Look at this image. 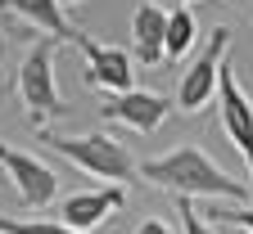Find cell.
Segmentation results:
<instances>
[{
	"label": "cell",
	"instance_id": "d6986e66",
	"mask_svg": "<svg viewBox=\"0 0 253 234\" xmlns=\"http://www.w3.org/2000/svg\"><path fill=\"white\" fill-rule=\"evenodd\" d=\"M63 5H77V0H63Z\"/></svg>",
	"mask_w": 253,
	"mask_h": 234
},
{
	"label": "cell",
	"instance_id": "7a4b0ae2",
	"mask_svg": "<svg viewBox=\"0 0 253 234\" xmlns=\"http://www.w3.org/2000/svg\"><path fill=\"white\" fill-rule=\"evenodd\" d=\"M41 144L54 149L59 158H68L77 171L95 176V180H109V185H126L140 167L131 162L126 144L118 135H104V131H90V135H54V131H41Z\"/></svg>",
	"mask_w": 253,
	"mask_h": 234
},
{
	"label": "cell",
	"instance_id": "ac0fdd59",
	"mask_svg": "<svg viewBox=\"0 0 253 234\" xmlns=\"http://www.w3.org/2000/svg\"><path fill=\"white\" fill-rule=\"evenodd\" d=\"M176 5H195V0H176Z\"/></svg>",
	"mask_w": 253,
	"mask_h": 234
},
{
	"label": "cell",
	"instance_id": "8fae6325",
	"mask_svg": "<svg viewBox=\"0 0 253 234\" xmlns=\"http://www.w3.org/2000/svg\"><path fill=\"white\" fill-rule=\"evenodd\" d=\"M0 5H9L27 27L45 32V36H54V41H73L77 36V32L68 27V18H63V0H0Z\"/></svg>",
	"mask_w": 253,
	"mask_h": 234
},
{
	"label": "cell",
	"instance_id": "e0dca14e",
	"mask_svg": "<svg viewBox=\"0 0 253 234\" xmlns=\"http://www.w3.org/2000/svg\"><path fill=\"white\" fill-rule=\"evenodd\" d=\"M136 234H172V230H168L163 221H140V225H136Z\"/></svg>",
	"mask_w": 253,
	"mask_h": 234
},
{
	"label": "cell",
	"instance_id": "277c9868",
	"mask_svg": "<svg viewBox=\"0 0 253 234\" xmlns=\"http://www.w3.org/2000/svg\"><path fill=\"white\" fill-rule=\"evenodd\" d=\"M226 50H231V27L217 23L208 45H204V54L181 72V90H176L181 113H204L217 99V72H221V63H226Z\"/></svg>",
	"mask_w": 253,
	"mask_h": 234
},
{
	"label": "cell",
	"instance_id": "4fadbf2b",
	"mask_svg": "<svg viewBox=\"0 0 253 234\" xmlns=\"http://www.w3.org/2000/svg\"><path fill=\"white\" fill-rule=\"evenodd\" d=\"M0 234H104V230H73L63 221H14V216H0Z\"/></svg>",
	"mask_w": 253,
	"mask_h": 234
},
{
	"label": "cell",
	"instance_id": "9c48e42d",
	"mask_svg": "<svg viewBox=\"0 0 253 234\" xmlns=\"http://www.w3.org/2000/svg\"><path fill=\"white\" fill-rule=\"evenodd\" d=\"M122 203H126V189L122 185L82 189V194H73V198H63V203H59V221L73 225V230H100Z\"/></svg>",
	"mask_w": 253,
	"mask_h": 234
},
{
	"label": "cell",
	"instance_id": "8992f818",
	"mask_svg": "<svg viewBox=\"0 0 253 234\" xmlns=\"http://www.w3.org/2000/svg\"><path fill=\"white\" fill-rule=\"evenodd\" d=\"M77 50L86 54V86L104 90V95H122L136 86V68H131V54L109 45V41H95L86 32H77Z\"/></svg>",
	"mask_w": 253,
	"mask_h": 234
},
{
	"label": "cell",
	"instance_id": "ba28073f",
	"mask_svg": "<svg viewBox=\"0 0 253 234\" xmlns=\"http://www.w3.org/2000/svg\"><path fill=\"white\" fill-rule=\"evenodd\" d=\"M104 122H118V126H131L140 131V135H149V131H158L168 122L172 113V99L168 95H154V90H122V95H109L104 104H100Z\"/></svg>",
	"mask_w": 253,
	"mask_h": 234
},
{
	"label": "cell",
	"instance_id": "7c38bea8",
	"mask_svg": "<svg viewBox=\"0 0 253 234\" xmlns=\"http://www.w3.org/2000/svg\"><path fill=\"white\" fill-rule=\"evenodd\" d=\"M195 32H199V23H195V14H190V5H176V9H168V41H163V63H176V59H185V50L195 45Z\"/></svg>",
	"mask_w": 253,
	"mask_h": 234
},
{
	"label": "cell",
	"instance_id": "3957f363",
	"mask_svg": "<svg viewBox=\"0 0 253 234\" xmlns=\"http://www.w3.org/2000/svg\"><path fill=\"white\" fill-rule=\"evenodd\" d=\"M54 50H59L54 36L37 41L27 50L23 68H18V99H23V108H27L37 131H45V122L63 113V95H59V81H54Z\"/></svg>",
	"mask_w": 253,
	"mask_h": 234
},
{
	"label": "cell",
	"instance_id": "5b68a950",
	"mask_svg": "<svg viewBox=\"0 0 253 234\" xmlns=\"http://www.w3.org/2000/svg\"><path fill=\"white\" fill-rule=\"evenodd\" d=\"M217 113H221V131H226V140L244 158L249 180H253V99L235 81V68H231V63H221V72H217Z\"/></svg>",
	"mask_w": 253,
	"mask_h": 234
},
{
	"label": "cell",
	"instance_id": "5bb4252c",
	"mask_svg": "<svg viewBox=\"0 0 253 234\" xmlns=\"http://www.w3.org/2000/svg\"><path fill=\"white\" fill-rule=\"evenodd\" d=\"M176 216H181V234H217V230L204 221V212H195V203L181 198V194H176Z\"/></svg>",
	"mask_w": 253,
	"mask_h": 234
},
{
	"label": "cell",
	"instance_id": "6da1fadb",
	"mask_svg": "<svg viewBox=\"0 0 253 234\" xmlns=\"http://www.w3.org/2000/svg\"><path fill=\"white\" fill-rule=\"evenodd\" d=\"M140 176L149 185H158V189L181 194V198H217V203L221 198L226 203H249L253 198V189L240 185L235 176H226L199 144H181V149H172L163 158H149L140 167Z\"/></svg>",
	"mask_w": 253,
	"mask_h": 234
},
{
	"label": "cell",
	"instance_id": "2e32d148",
	"mask_svg": "<svg viewBox=\"0 0 253 234\" xmlns=\"http://www.w3.org/2000/svg\"><path fill=\"white\" fill-rule=\"evenodd\" d=\"M5 59H9V36L0 32V95H5Z\"/></svg>",
	"mask_w": 253,
	"mask_h": 234
},
{
	"label": "cell",
	"instance_id": "30bf717a",
	"mask_svg": "<svg viewBox=\"0 0 253 234\" xmlns=\"http://www.w3.org/2000/svg\"><path fill=\"white\" fill-rule=\"evenodd\" d=\"M163 41H168V9L158 5H140L131 14V50L140 63H163Z\"/></svg>",
	"mask_w": 253,
	"mask_h": 234
},
{
	"label": "cell",
	"instance_id": "9a60e30c",
	"mask_svg": "<svg viewBox=\"0 0 253 234\" xmlns=\"http://www.w3.org/2000/svg\"><path fill=\"white\" fill-rule=\"evenodd\" d=\"M208 216H221V221H226V225H240L244 234H253V198H249V203H235V207H226V212H208Z\"/></svg>",
	"mask_w": 253,
	"mask_h": 234
},
{
	"label": "cell",
	"instance_id": "52a82bcc",
	"mask_svg": "<svg viewBox=\"0 0 253 234\" xmlns=\"http://www.w3.org/2000/svg\"><path fill=\"white\" fill-rule=\"evenodd\" d=\"M0 167H5V176L14 180L23 207H45V203H54V194H59L54 167H45L41 158H32L23 149H9V144H0Z\"/></svg>",
	"mask_w": 253,
	"mask_h": 234
}]
</instances>
